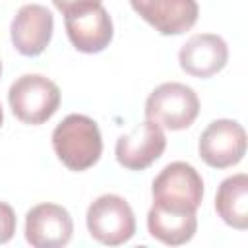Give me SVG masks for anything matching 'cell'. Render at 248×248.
I'll use <instances>...</instances> for the list:
<instances>
[{
  "label": "cell",
  "instance_id": "6da1fadb",
  "mask_svg": "<svg viewBox=\"0 0 248 248\" xmlns=\"http://www.w3.org/2000/svg\"><path fill=\"white\" fill-rule=\"evenodd\" d=\"M52 147L70 170L91 169L103 153L97 122L85 114H68L52 132Z\"/></svg>",
  "mask_w": 248,
  "mask_h": 248
},
{
  "label": "cell",
  "instance_id": "7a4b0ae2",
  "mask_svg": "<svg viewBox=\"0 0 248 248\" xmlns=\"http://www.w3.org/2000/svg\"><path fill=\"white\" fill-rule=\"evenodd\" d=\"M153 207L170 213H196L203 200V180L200 172L184 163H169L153 180Z\"/></svg>",
  "mask_w": 248,
  "mask_h": 248
},
{
  "label": "cell",
  "instance_id": "3957f363",
  "mask_svg": "<svg viewBox=\"0 0 248 248\" xmlns=\"http://www.w3.org/2000/svg\"><path fill=\"white\" fill-rule=\"evenodd\" d=\"M8 103L17 120L39 126L58 110L60 89L41 74H23L10 85Z\"/></svg>",
  "mask_w": 248,
  "mask_h": 248
},
{
  "label": "cell",
  "instance_id": "277c9868",
  "mask_svg": "<svg viewBox=\"0 0 248 248\" xmlns=\"http://www.w3.org/2000/svg\"><path fill=\"white\" fill-rule=\"evenodd\" d=\"M200 114L196 91L178 81L157 85L145 101V118L167 130H186Z\"/></svg>",
  "mask_w": 248,
  "mask_h": 248
},
{
  "label": "cell",
  "instance_id": "5b68a950",
  "mask_svg": "<svg viewBox=\"0 0 248 248\" xmlns=\"http://www.w3.org/2000/svg\"><path fill=\"white\" fill-rule=\"evenodd\" d=\"M87 231L105 246H120L136 232V217L130 203L116 194H103L87 207Z\"/></svg>",
  "mask_w": 248,
  "mask_h": 248
},
{
  "label": "cell",
  "instance_id": "8992f818",
  "mask_svg": "<svg viewBox=\"0 0 248 248\" xmlns=\"http://www.w3.org/2000/svg\"><path fill=\"white\" fill-rule=\"evenodd\" d=\"M198 151L205 165L213 169H229L240 163L246 153V132L236 120H213L202 132Z\"/></svg>",
  "mask_w": 248,
  "mask_h": 248
},
{
  "label": "cell",
  "instance_id": "52a82bcc",
  "mask_svg": "<svg viewBox=\"0 0 248 248\" xmlns=\"http://www.w3.org/2000/svg\"><path fill=\"white\" fill-rule=\"evenodd\" d=\"M165 147L167 138L163 128L153 120H145L118 138L114 153L120 167L128 170H145L163 155Z\"/></svg>",
  "mask_w": 248,
  "mask_h": 248
},
{
  "label": "cell",
  "instance_id": "ba28073f",
  "mask_svg": "<svg viewBox=\"0 0 248 248\" xmlns=\"http://www.w3.org/2000/svg\"><path fill=\"white\" fill-rule=\"evenodd\" d=\"M74 223L66 207L39 203L25 215V240L35 248H60L72 238Z\"/></svg>",
  "mask_w": 248,
  "mask_h": 248
},
{
  "label": "cell",
  "instance_id": "9c48e42d",
  "mask_svg": "<svg viewBox=\"0 0 248 248\" xmlns=\"http://www.w3.org/2000/svg\"><path fill=\"white\" fill-rule=\"evenodd\" d=\"M134 12L161 35H182L198 21L196 0H130Z\"/></svg>",
  "mask_w": 248,
  "mask_h": 248
},
{
  "label": "cell",
  "instance_id": "30bf717a",
  "mask_svg": "<svg viewBox=\"0 0 248 248\" xmlns=\"http://www.w3.org/2000/svg\"><path fill=\"white\" fill-rule=\"evenodd\" d=\"M54 31L52 14L41 4H25L17 10L10 25L16 50L23 56H39L50 43Z\"/></svg>",
  "mask_w": 248,
  "mask_h": 248
},
{
  "label": "cell",
  "instance_id": "8fae6325",
  "mask_svg": "<svg viewBox=\"0 0 248 248\" xmlns=\"http://www.w3.org/2000/svg\"><path fill=\"white\" fill-rule=\"evenodd\" d=\"M229 60V46L223 37L213 33H198L190 37L180 52L178 62L180 68L192 78H211L219 74Z\"/></svg>",
  "mask_w": 248,
  "mask_h": 248
},
{
  "label": "cell",
  "instance_id": "7c38bea8",
  "mask_svg": "<svg viewBox=\"0 0 248 248\" xmlns=\"http://www.w3.org/2000/svg\"><path fill=\"white\" fill-rule=\"evenodd\" d=\"M70 43L85 54H97L105 50L114 35L112 19L103 6L64 17Z\"/></svg>",
  "mask_w": 248,
  "mask_h": 248
},
{
  "label": "cell",
  "instance_id": "4fadbf2b",
  "mask_svg": "<svg viewBox=\"0 0 248 248\" xmlns=\"http://www.w3.org/2000/svg\"><path fill=\"white\" fill-rule=\"evenodd\" d=\"M217 215L232 229H248V176L244 172L225 178L215 196Z\"/></svg>",
  "mask_w": 248,
  "mask_h": 248
},
{
  "label": "cell",
  "instance_id": "5bb4252c",
  "mask_svg": "<svg viewBox=\"0 0 248 248\" xmlns=\"http://www.w3.org/2000/svg\"><path fill=\"white\" fill-rule=\"evenodd\" d=\"M198 229L196 213H170L151 205L147 213V231L153 238L169 246H180L192 240Z\"/></svg>",
  "mask_w": 248,
  "mask_h": 248
},
{
  "label": "cell",
  "instance_id": "9a60e30c",
  "mask_svg": "<svg viewBox=\"0 0 248 248\" xmlns=\"http://www.w3.org/2000/svg\"><path fill=\"white\" fill-rule=\"evenodd\" d=\"M52 4L56 6V10L68 17V16H76L87 10H93L97 6H103L101 0H52Z\"/></svg>",
  "mask_w": 248,
  "mask_h": 248
},
{
  "label": "cell",
  "instance_id": "2e32d148",
  "mask_svg": "<svg viewBox=\"0 0 248 248\" xmlns=\"http://www.w3.org/2000/svg\"><path fill=\"white\" fill-rule=\"evenodd\" d=\"M16 225L17 221H16L14 209L8 203L0 202V244H6L8 240H12L16 232Z\"/></svg>",
  "mask_w": 248,
  "mask_h": 248
},
{
  "label": "cell",
  "instance_id": "e0dca14e",
  "mask_svg": "<svg viewBox=\"0 0 248 248\" xmlns=\"http://www.w3.org/2000/svg\"><path fill=\"white\" fill-rule=\"evenodd\" d=\"M2 120H4V112H2V107H0V126H2Z\"/></svg>",
  "mask_w": 248,
  "mask_h": 248
},
{
  "label": "cell",
  "instance_id": "ac0fdd59",
  "mask_svg": "<svg viewBox=\"0 0 248 248\" xmlns=\"http://www.w3.org/2000/svg\"><path fill=\"white\" fill-rule=\"evenodd\" d=\"M0 74H2V64H0Z\"/></svg>",
  "mask_w": 248,
  "mask_h": 248
}]
</instances>
